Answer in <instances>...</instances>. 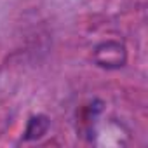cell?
<instances>
[{"mask_svg":"<svg viewBox=\"0 0 148 148\" xmlns=\"http://www.w3.org/2000/svg\"><path fill=\"white\" fill-rule=\"evenodd\" d=\"M92 59L99 68L117 70V68H122L125 64L127 51H125L124 44L115 42V40H106V42H101L99 45L94 47Z\"/></svg>","mask_w":148,"mask_h":148,"instance_id":"6da1fadb","label":"cell"},{"mask_svg":"<svg viewBox=\"0 0 148 148\" xmlns=\"http://www.w3.org/2000/svg\"><path fill=\"white\" fill-rule=\"evenodd\" d=\"M103 110V103L101 101H92L86 106H82L80 113H79V131L82 132V136H94L92 134V125L94 120L98 119V115Z\"/></svg>","mask_w":148,"mask_h":148,"instance_id":"7a4b0ae2","label":"cell"},{"mask_svg":"<svg viewBox=\"0 0 148 148\" xmlns=\"http://www.w3.org/2000/svg\"><path fill=\"white\" fill-rule=\"evenodd\" d=\"M51 127V120L49 117L45 115H33L28 124H26V129H25V136L23 139L25 141H35V139H40L44 134H47Z\"/></svg>","mask_w":148,"mask_h":148,"instance_id":"3957f363","label":"cell"}]
</instances>
